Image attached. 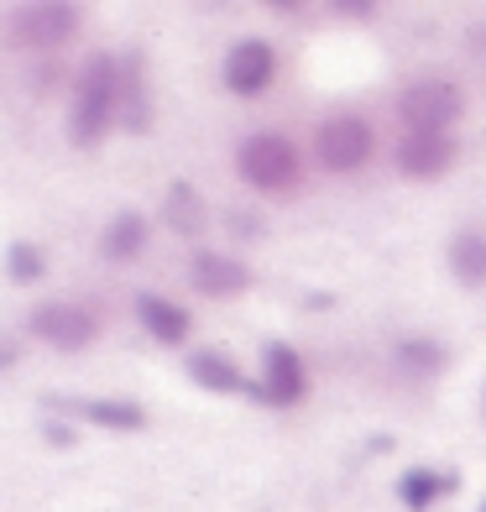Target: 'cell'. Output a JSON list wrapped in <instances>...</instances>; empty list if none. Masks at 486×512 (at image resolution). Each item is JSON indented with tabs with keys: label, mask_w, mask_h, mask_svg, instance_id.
<instances>
[{
	"label": "cell",
	"mask_w": 486,
	"mask_h": 512,
	"mask_svg": "<svg viewBox=\"0 0 486 512\" xmlns=\"http://www.w3.org/2000/svg\"><path fill=\"white\" fill-rule=\"evenodd\" d=\"M121 63L110 53H89L79 63V79H74V115H68V136L74 147H100L110 121L121 115Z\"/></svg>",
	"instance_id": "1"
},
{
	"label": "cell",
	"mask_w": 486,
	"mask_h": 512,
	"mask_svg": "<svg viewBox=\"0 0 486 512\" xmlns=\"http://www.w3.org/2000/svg\"><path fill=\"white\" fill-rule=\"evenodd\" d=\"M236 168H241V178L257 194H288L298 183V173H304V162H298V147L288 142V136L257 131V136H246V142H241Z\"/></svg>",
	"instance_id": "2"
},
{
	"label": "cell",
	"mask_w": 486,
	"mask_h": 512,
	"mask_svg": "<svg viewBox=\"0 0 486 512\" xmlns=\"http://www.w3.org/2000/svg\"><path fill=\"white\" fill-rule=\"evenodd\" d=\"M403 131H429V136H450V126L466 115V95L450 79H419L398 95Z\"/></svg>",
	"instance_id": "3"
},
{
	"label": "cell",
	"mask_w": 486,
	"mask_h": 512,
	"mask_svg": "<svg viewBox=\"0 0 486 512\" xmlns=\"http://www.w3.org/2000/svg\"><path fill=\"white\" fill-rule=\"evenodd\" d=\"M27 330L53 345V351H89V345L100 340V319L89 314L84 304H68V298H53V304H37Z\"/></svg>",
	"instance_id": "4"
},
{
	"label": "cell",
	"mask_w": 486,
	"mask_h": 512,
	"mask_svg": "<svg viewBox=\"0 0 486 512\" xmlns=\"http://www.w3.org/2000/svg\"><path fill=\"white\" fill-rule=\"evenodd\" d=\"M74 32H79V6H63V0H32V6H21L11 16V42L37 53L63 48Z\"/></svg>",
	"instance_id": "5"
},
{
	"label": "cell",
	"mask_w": 486,
	"mask_h": 512,
	"mask_svg": "<svg viewBox=\"0 0 486 512\" xmlns=\"http://www.w3.org/2000/svg\"><path fill=\"white\" fill-rule=\"evenodd\" d=\"M372 147H377V136H372V126H366L361 115H335V121H324L319 136H314V152H319V162L330 173L366 168V162H372Z\"/></svg>",
	"instance_id": "6"
},
{
	"label": "cell",
	"mask_w": 486,
	"mask_h": 512,
	"mask_svg": "<svg viewBox=\"0 0 486 512\" xmlns=\"http://www.w3.org/2000/svg\"><path fill=\"white\" fill-rule=\"evenodd\" d=\"M262 398L277 403V408H293L309 398V371H304V356L293 345L272 340L262 345Z\"/></svg>",
	"instance_id": "7"
},
{
	"label": "cell",
	"mask_w": 486,
	"mask_h": 512,
	"mask_svg": "<svg viewBox=\"0 0 486 512\" xmlns=\"http://www.w3.org/2000/svg\"><path fill=\"white\" fill-rule=\"evenodd\" d=\"M277 79V53L272 42L262 37H246L225 53V89L230 95H262V89Z\"/></svg>",
	"instance_id": "8"
},
{
	"label": "cell",
	"mask_w": 486,
	"mask_h": 512,
	"mask_svg": "<svg viewBox=\"0 0 486 512\" xmlns=\"http://www.w3.org/2000/svg\"><path fill=\"white\" fill-rule=\"evenodd\" d=\"M455 168V136H429V131H403L398 142V173L403 178H445Z\"/></svg>",
	"instance_id": "9"
},
{
	"label": "cell",
	"mask_w": 486,
	"mask_h": 512,
	"mask_svg": "<svg viewBox=\"0 0 486 512\" xmlns=\"http://www.w3.org/2000/svg\"><path fill=\"white\" fill-rule=\"evenodd\" d=\"M189 277H194V288H204L210 298H236L251 283L246 262H236V256H225V251H194Z\"/></svg>",
	"instance_id": "10"
},
{
	"label": "cell",
	"mask_w": 486,
	"mask_h": 512,
	"mask_svg": "<svg viewBox=\"0 0 486 512\" xmlns=\"http://www.w3.org/2000/svg\"><path fill=\"white\" fill-rule=\"evenodd\" d=\"M48 408H68V413H79V418H89V424H100V429H126V434H136V429H147V408L142 403H131V398H48Z\"/></svg>",
	"instance_id": "11"
},
{
	"label": "cell",
	"mask_w": 486,
	"mask_h": 512,
	"mask_svg": "<svg viewBox=\"0 0 486 512\" xmlns=\"http://www.w3.org/2000/svg\"><path fill=\"white\" fill-rule=\"evenodd\" d=\"M183 371H189L199 387H210V392H241V398H262V382H251L246 371H241L236 361H225L220 351H194ZM262 403H267V398H262Z\"/></svg>",
	"instance_id": "12"
},
{
	"label": "cell",
	"mask_w": 486,
	"mask_h": 512,
	"mask_svg": "<svg viewBox=\"0 0 486 512\" xmlns=\"http://www.w3.org/2000/svg\"><path fill=\"white\" fill-rule=\"evenodd\" d=\"M460 492V476L455 471H434V465H408L403 481H398V497L408 512H429L434 502H445Z\"/></svg>",
	"instance_id": "13"
},
{
	"label": "cell",
	"mask_w": 486,
	"mask_h": 512,
	"mask_svg": "<svg viewBox=\"0 0 486 512\" xmlns=\"http://www.w3.org/2000/svg\"><path fill=\"white\" fill-rule=\"evenodd\" d=\"M136 319H142V330L162 345H183L189 340V314H183L173 298H162V293H142L136 298Z\"/></svg>",
	"instance_id": "14"
},
{
	"label": "cell",
	"mask_w": 486,
	"mask_h": 512,
	"mask_svg": "<svg viewBox=\"0 0 486 512\" xmlns=\"http://www.w3.org/2000/svg\"><path fill=\"white\" fill-rule=\"evenodd\" d=\"M147 246V220L136 215V209H121V215H110L105 230H100V251L110 262H136Z\"/></svg>",
	"instance_id": "15"
},
{
	"label": "cell",
	"mask_w": 486,
	"mask_h": 512,
	"mask_svg": "<svg viewBox=\"0 0 486 512\" xmlns=\"http://www.w3.org/2000/svg\"><path fill=\"white\" fill-rule=\"evenodd\" d=\"M450 272L471 288H486V236L481 230H460L450 241Z\"/></svg>",
	"instance_id": "16"
},
{
	"label": "cell",
	"mask_w": 486,
	"mask_h": 512,
	"mask_svg": "<svg viewBox=\"0 0 486 512\" xmlns=\"http://www.w3.org/2000/svg\"><path fill=\"white\" fill-rule=\"evenodd\" d=\"M168 225L178 230V236H194V230L204 225V204H199V194L189 189V183H173L168 189Z\"/></svg>",
	"instance_id": "17"
},
{
	"label": "cell",
	"mask_w": 486,
	"mask_h": 512,
	"mask_svg": "<svg viewBox=\"0 0 486 512\" xmlns=\"http://www.w3.org/2000/svg\"><path fill=\"white\" fill-rule=\"evenodd\" d=\"M398 366L403 371H445V345H434V340H424V335H408V340H398Z\"/></svg>",
	"instance_id": "18"
},
{
	"label": "cell",
	"mask_w": 486,
	"mask_h": 512,
	"mask_svg": "<svg viewBox=\"0 0 486 512\" xmlns=\"http://www.w3.org/2000/svg\"><path fill=\"white\" fill-rule=\"evenodd\" d=\"M42 272H48V262H42V246H32V241L6 246V277H11V283H37Z\"/></svg>",
	"instance_id": "19"
},
{
	"label": "cell",
	"mask_w": 486,
	"mask_h": 512,
	"mask_svg": "<svg viewBox=\"0 0 486 512\" xmlns=\"http://www.w3.org/2000/svg\"><path fill=\"white\" fill-rule=\"evenodd\" d=\"M11 366H16V340L0 335V371H11Z\"/></svg>",
	"instance_id": "20"
},
{
	"label": "cell",
	"mask_w": 486,
	"mask_h": 512,
	"mask_svg": "<svg viewBox=\"0 0 486 512\" xmlns=\"http://www.w3.org/2000/svg\"><path fill=\"white\" fill-rule=\"evenodd\" d=\"M48 445H74V429H63V424H48Z\"/></svg>",
	"instance_id": "21"
},
{
	"label": "cell",
	"mask_w": 486,
	"mask_h": 512,
	"mask_svg": "<svg viewBox=\"0 0 486 512\" xmlns=\"http://www.w3.org/2000/svg\"><path fill=\"white\" fill-rule=\"evenodd\" d=\"M471 42H476V48H486V27H476V32H471Z\"/></svg>",
	"instance_id": "22"
},
{
	"label": "cell",
	"mask_w": 486,
	"mask_h": 512,
	"mask_svg": "<svg viewBox=\"0 0 486 512\" xmlns=\"http://www.w3.org/2000/svg\"><path fill=\"white\" fill-rule=\"evenodd\" d=\"M481 512H486V502H481Z\"/></svg>",
	"instance_id": "23"
}]
</instances>
